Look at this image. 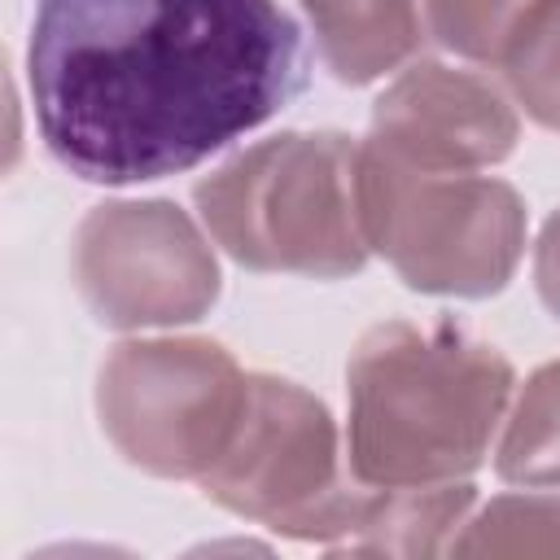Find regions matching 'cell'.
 <instances>
[{
  "label": "cell",
  "instance_id": "cell-1",
  "mask_svg": "<svg viewBox=\"0 0 560 560\" xmlns=\"http://www.w3.org/2000/svg\"><path fill=\"white\" fill-rule=\"evenodd\" d=\"M26 83L48 153L88 184L188 171L306 83L276 0H35Z\"/></svg>",
  "mask_w": 560,
  "mask_h": 560
},
{
  "label": "cell",
  "instance_id": "cell-2",
  "mask_svg": "<svg viewBox=\"0 0 560 560\" xmlns=\"http://www.w3.org/2000/svg\"><path fill=\"white\" fill-rule=\"evenodd\" d=\"M346 376L350 468L376 486H442L472 472L512 394L508 359L451 324H376Z\"/></svg>",
  "mask_w": 560,
  "mask_h": 560
},
{
  "label": "cell",
  "instance_id": "cell-3",
  "mask_svg": "<svg viewBox=\"0 0 560 560\" xmlns=\"http://www.w3.org/2000/svg\"><path fill=\"white\" fill-rule=\"evenodd\" d=\"M214 241L245 267L346 276L368 258L359 219V144L332 131H284L197 184Z\"/></svg>",
  "mask_w": 560,
  "mask_h": 560
},
{
  "label": "cell",
  "instance_id": "cell-4",
  "mask_svg": "<svg viewBox=\"0 0 560 560\" xmlns=\"http://www.w3.org/2000/svg\"><path fill=\"white\" fill-rule=\"evenodd\" d=\"M359 219L411 289L486 298L521 258L525 210L503 179L411 166L385 144H359Z\"/></svg>",
  "mask_w": 560,
  "mask_h": 560
},
{
  "label": "cell",
  "instance_id": "cell-5",
  "mask_svg": "<svg viewBox=\"0 0 560 560\" xmlns=\"http://www.w3.org/2000/svg\"><path fill=\"white\" fill-rule=\"evenodd\" d=\"M245 385L214 341H127L101 368V424L131 464L201 477L232 442Z\"/></svg>",
  "mask_w": 560,
  "mask_h": 560
},
{
  "label": "cell",
  "instance_id": "cell-6",
  "mask_svg": "<svg viewBox=\"0 0 560 560\" xmlns=\"http://www.w3.org/2000/svg\"><path fill=\"white\" fill-rule=\"evenodd\" d=\"M74 276L101 324H184L214 293L219 271L197 228L166 201L96 206L74 236Z\"/></svg>",
  "mask_w": 560,
  "mask_h": 560
},
{
  "label": "cell",
  "instance_id": "cell-7",
  "mask_svg": "<svg viewBox=\"0 0 560 560\" xmlns=\"http://www.w3.org/2000/svg\"><path fill=\"white\" fill-rule=\"evenodd\" d=\"M201 486L223 508L298 538L302 521L341 486L337 433L324 402L289 381L249 376L232 442L201 472Z\"/></svg>",
  "mask_w": 560,
  "mask_h": 560
},
{
  "label": "cell",
  "instance_id": "cell-8",
  "mask_svg": "<svg viewBox=\"0 0 560 560\" xmlns=\"http://www.w3.org/2000/svg\"><path fill=\"white\" fill-rule=\"evenodd\" d=\"M372 140L411 166L472 171L512 153L516 118L490 79L424 61L376 101Z\"/></svg>",
  "mask_w": 560,
  "mask_h": 560
},
{
  "label": "cell",
  "instance_id": "cell-9",
  "mask_svg": "<svg viewBox=\"0 0 560 560\" xmlns=\"http://www.w3.org/2000/svg\"><path fill=\"white\" fill-rule=\"evenodd\" d=\"M302 9L341 83H372L420 44L416 0H302Z\"/></svg>",
  "mask_w": 560,
  "mask_h": 560
},
{
  "label": "cell",
  "instance_id": "cell-10",
  "mask_svg": "<svg viewBox=\"0 0 560 560\" xmlns=\"http://www.w3.org/2000/svg\"><path fill=\"white\" fill-rule=\"evenodd\" d=\"M494 66L542 127H560V0H534Z\"/></svg>",
  "mask_w": 560,
  "mask_h": 560
},
{
  "label": "cell",
  "instance_id": "cell-11",
  "mask_svg": "<svg viewBox=\"0 0 560 560\" xmlns=\"http://www.w3.org/2000/svg\"><path fill=\"white\" fill-rule=\"evenodd\" d=\"M499 472L525 486L560 481V363L529 376L499 446Z\"/></svg>",
  "mask_w": 560,
  "mask_h": 560
},
{
  "label": "cell",
  "instance_id": "cell-12",
  "mask_svg": "<svg viewBox=\"0 0 560 560\" xmlns=\"http://www.w3.org/2000/svg\"><path fill=\"white\" fill-rule=\"evenodd\" d=\"M534 0H424L433 35L472 61H494Z\"/></svg>",
  "mask_w": 560,
  "mask_h": 560
},
{
  "label": "cell",
  "instance_id": "cell-13",
  "mask_svg": "<svg viewBox=\"0 0 560 560\" xmlns=\"http://www.w3.org/2000/svg\"><path fill=\"white\" fill-rule=\"evenodd\" d=\"M538 293L560 315V214L547 219L542 241H538Z\"/></svg>",
  "mask_w": 560,
  "mask_h": 560
}]
</instances>
